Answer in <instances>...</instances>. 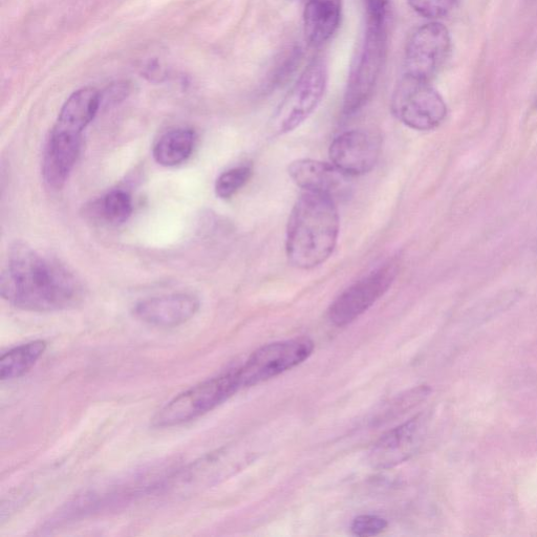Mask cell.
Here are the masks:
<instances>
[{
    "mask_svg": "<svg viewBox=\"0 0 537 537\" xmlns=\"http://www.w3.org/2000/svg\"><path fill=\"white\" fill-rule=\"evenodd\" d=\"M0 293L12 306L31 312L69 309L82 295L72 273L25 244L12 247L0 277Z\"/></svg>",
    "mask_w": 537,
    "mask_h": 537,
    "instance_id": "1",
    "label": "cell"
},
{
    "mask_svg": "<svg viewBox=\"0 0 537 537\" xmlns=\"http://www.w3.org/2000/svg\"><path fill=\"white\" fill-rule=\"evenodd\" d=\"M339 224L333 199L315 192L302 193L287 229L286 250L292 266L309 270L324 264L336 248Z\"/></svg>",
    "mask_w": 537,
    "mask_h": 537,
    "instance_id": "2",
    "label": "cell"
},
{
    "mask_svg": "<svg viewBox=\"0 0 537 537\" xmlns=\"http://www.w3.org/2000/svg\"><path fill=\"white\" fill-rule=\"evenodd\" d=\"M243 389L238 368L205 380L169 401L153 419L155 427L179 426L196 420Z\"/></svg>",
    "mask_w": 537,
    "mask_h": 537,
    "instance_id": "3",
    "label": "cell"
},
{
    "mask_svg": "<svg viewBox=\"0 0 537 537\" xmlns=\"http://www.w3.org/2000/svg\"><path fill=\"white\" fill-rule=\"evenodd\" d=\"M388 48V26L367 24L348 78L343 113L352 116L368 103L382 71Z\"/></svg>",
    "mask_w": 537,
    "mask_h": 537,
    "instance_id": "4",
    "label": "cell"
},
{
    "mask_svg": "<svg viewBox=\"0 0 537 537\" xmlns=\"http://www.w3.org/2000/svg\"><path fill=\"white\" fill-rule=\"evenodd\" d=\"M328 68L324 59H313L278 106L270 122L271 132L286 135L302 125L317 109L326 93Z\"/></svg>",
    "mask_w": 537,
    "mask_h": 537,
    "instance_id": "5",
    "label": "cell"
},
{
    "mask_svg": "<svg viewBox=\"0 0 537 537\" xmlns=\"http://www.w3.org/2000/svg\"><path fill=\"white\" fill-rule=\"evenodd\" d=\"M392 111L403 124L422 132L435 130L447 115L445 101L429 81L406 74L394 91Z\"/></svg>",
    "mask_w": 537,
    "mask_h": 537,
    "instance_id": "6",
    "label": "cell"
},
{
    "mask_svg": "<svg viewBox=\"0 0 537 537\" xmlns=\"http://www.w3.org/2000/svg\"><path fill=\"white\" fill-rule=\"evenodd\" d=\"M314 351V342L306 337L269 343L256 350L238 368L244 388L260 384L294 369Z\"/></svg>",
    "mask_w": 537,
    "mask_h": 537,
    "instance_id": "7",
    "label": "cell"
},
{
    "mask_svg": "<svg viewBox=\"0 0 537 537\" xmlns=\"http://www.w3.org/2000/svg\"><path fill=\"white\" fill-rule=\"evenodd\" d=\"M398 269L397 262L386 263L340 294L329 309L332 324L347 327L367 312L392 287Z\"/></svg>",
    "mask_w": 537,
    "mask_h": 537,
    "instance_id": "8",
    "label": "cell"
},
{
    "mask_svg": "<svg viewBox=\"0 0 537 537\" xmlns=\"http://www.w3.org/2000/svg\"><path fill=\"white\" fill-rule=\"evenodd\" d=\"M450 35L440 23H429L415 31L405 51L406 75L431 81L450 51Z\"/></svg>",
    "mask_w": 537,
    "mask_h": 537,
    "instance_id": "9",
    "label": "cell"
},
{
    "mask_svg": "<svg viewBox=\"0 0 537 537\" xmlns=\"http://www.w3.org/2000/svg\"><path fill=\"white\" fill-rule=\"evenodd\" d=\"M427 422L421 414L391 429L372 446L368 463L375 469H389L410 460L424 442Z\"/></svg>",
    "mask_w": 537,
    "mask_h": 537,
    "instance_id": "10",
    "label": "cell"
},
{
    "mask_svg": "<svg viewBox=\"0 0 537 537\" xmlns=\"http://www.w3.org/2000/svg\"><path fill=\"white\" fill-rule=\"evenodd\" d=\"M380 153V139L359 130L342 133L335 138L329 150L332 164L349 177L370 173Z\"/></svg>",
    "mask_w": 537,
    "mask_h": 537,
    "instance_id": "11",
    "label": "cell"
},
{
    "mask_svg": "<svg viewBox=\"0 0 537 537\" xmlns=\"http://www.w3.org/2000/svg\"><path fill=\"white\" fill-rule=\"evenodd\" d=\"M289 175L298 187L327 196L335 202L347 198L351 190L349 176L333 164L310 159L297 160L290 164Z\"/></svg>",
    "mask_w": 537,
    "mask_h": 537,
    "instance_id": "12",
    "label": "cell"
},
{
    "mask_svg": "<svg viewBox=\"0 0 537 537\" xmlns=\"http://www.w3.org/2000/svg\"><path fill=\"white\" fill-rule=\"evenodd\" d=\"M200 309L196 296L179 293L142 300L134 309L138 319L158 328L179 327Z\"/></svg>",
    "mask_w": 537,
    "mask_h": 537,
    "instance_id": "13",
    "label": "cell"
},
{
    "mask_svg": "<svg viewBox=\"0 0 537 537\" xmlns=\"http://www.w3.org/2000/svg\"><path fill=\"white\" fill-rule=\"evenodd\" d=\"M81 136L52 130L42 161V176L49 187L60 189L68 181L78 160Z\"/></svg>",
    "mask_w": 537,
    "mask_h": 537,
    "instance_id": "14",
    "label": "cell"
},
{
    "mask_svg": "<svg viewBox=\"0 0 537 537\" xmlns=\"http://www.w3.org/2000/svg\"><path fill=\"white\" fill-rule=\"evenodd\" d=\"M342 0H307L304 25L311 47L319 48L335 35L341 19Z\"/></svg>",
    "mask_w": 537,
    "mask_h": 537,
    "instance_id": "15",
    "label": "cell"
},
{
    "mask_svg": "<svg viewBox=\"0 0 537 537\" xmlns=\"http://www.w3.org/2000/svg\"><path fill=\"white\" fill-rule=\"evenodd\" d=\"M101 106V94L93 88L75 92L59 113L53 131L81 136L95 118Z\"/></svg>",
    "mask_w": 537,
    "mask_h": 537,
    "instance_id": "16",
    "label": "cell"
},
{
    "mask_svg": "<svg viewBox=\"0 0 537 537\" xmlns=\"http://www.w3.org/2000/svg\"><path fill=\"white\" fill-rule=\"evenodd\" d=\"M196 140V133L189 128L170 131L155 145L154 158L162 166L180 165L191 156Z\"/></svg>",
    "mask_w": 537,
    "mask_h": 537,
    "instance_id": "17",
    "label": "cell"
},
{
    "mask_svg": "<svg viewBox=\"0 0 537 537\" xmlns=\"http://www.w3.org/2000/svg\"><path fill=\"white\" fill-rule=\"evenodd\" d=\"M47 342L35 340L10 350L0 358V379L13 380L27 374L45 354Z\"/></svg>",
    "mask_w": 537,
    "mask_h": 537,
    "instance_id": "18",
    "label": "cell"
},
{
    "mask_svg": "<svg viewBox=\"0 0 537 537\" xmlns=\"http://www.w3.org/2000/svg\"><path fill=\"white\" fill-rule=\"evenodd\" d=\"M100 216L112 224L125 223L133 213V202L130 195L123 190H113L99 202Z\"/></svg>",
    "mask_w": 537,
    "mask_h": 537,
    "instance_id": "19",
    "label": "cell"
},
{
    "mask_svg": "<svg viewBox=\"0 0 537 537\" xmlns=\"http://www.w3.org/2000/svg\"><path fill=\"white\" fill-rule=\"evenodd\" d=\"M252 176V168L244 165L225 171L216 183V193L221 199H229L242 189Z\"/></svg>",
    "mask_w": 537,
    "mask_h": 537,
    "instance_id": "20",
    "label": "cell"
},
{
    "mask_svg": "<svg viewBox=\"0 0 537 537\" xmlns=\"http://www.w3.org/2000/svg\"><path fill=\"white\" fill-rule=\"evenodd\" d=\"M407 3L419 15L428 19H439L454 10L457 0H407Z\"/></svg>",
    "mask_w": 537,
    "mask_h": 537,
    "instance_id": "21",
    "label": "cell"
},
{
    "mask_svg": "<svg viewBox=\"0 0 537 537\" xmlns=\"http://www.w3.org/2000/svg\"><path fill=\"white\" fill-rule=\"evenodd\" d=\"M388 521L374 514H363L357 517L351 526L352 533L356 536H375L388 528Z\"/></svg>",
    "mask_w": 537,
    "mask_h": 537,
    "instance_id": "22",
    "label": "cell"
},
{
    "mask_svg": "<svg viewBox=\"0 0 537 537\" xmlns=\"http://www.w3.org/2000/svg\"><path fill=\"white\" fill-rule=\"evenodd\" d=\"M391 0H364L367 24L388 26Z\"/></svg>",
    "mask_w": 537,
    "mask_h": 537,
    "instance_id": "23",
    "label": "cell"
}]
</instances>
